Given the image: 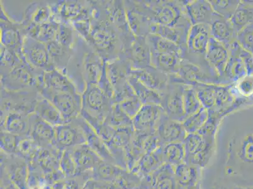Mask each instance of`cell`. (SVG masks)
Segmentation results:
<instances>
[{"label": "cell", "instance_id": "1", "mask_svg": "<svg viewBox=\"0 0 253 189\" xmlns=\"http://www.w3.org/2000/svg\"><path fill=\"white\" fill-rule=\"evenodd\" d=\"M91 29L86 43L105 62L119 58L123 52L121 35L109 21L104 1H96L90 9Z\"/></svg>", "mask_w": 253, "mask_h": 189}, {"label": "cell", "instance_id": "2", "mask_svg": "<svg viewBox=\"0 0 253 189\" xmlns=\"http://www.w3.org/2000/svg\"><path fill=\"white\" fill-rule=\"evenodd\" d=\"M152 24L172 27L190 28L186 15L185 1H143Z\"/></svg>", "mask_w": 253, "mask_h": 189}, {"label": "cell", "instance_id": "3", "mask_svg": "<svg viewBox=\"0 0 253 189\" xmlns=\"http://www.w3.org/2000/svg\"><path fill=\"white\" fill-rule=\"evenodd\" d=\"M81 116L94 128L105 121L114 103L98 85H88L82 94Z\"/></svg>", "mask_w": 253, "mask_h": 189}, {"label": "cell", "instance_id": "4", "mask_svg": "<svg viewBox=\"0 0 253 189\" xmlns=\"http://www.w3.org/2000/svg\"><path fill=\"white\" fill-rule=\"evenodd\" d=\"M215 138L204 137L199 133L188 134L183 142L185 150L184 162L203 169L213 155Z\"/></svg>", "mask_w": 253, "mask_h": 189}, {"label": "cell", "instance_id": "5", "mask_svg": "<svg viewBox=\"0 0 253 189\" xmlns=\"http://www.w3.org/2000/svg\"><path fill=\"white\" fill-rule=\"evenodd\" d=\"M38 92L42 97L47 99L56 107L66 123H70L81 114L82 94L55 92L44 87L40 88Z\"/></svg>", "mask_w": 253, "mask_h": 189}, {"label": "cell", "instance_id": "6", "mask_svg": "<svg viewBox=\"0 0 253 189\" xmlns=\"http://www.w3.org/2000/svg\"><path fill=\"white\" fill-rule=\"evenodd\" d=\"M39 94L36 91H8L1 88V113L34 112Z\"/></svg>", "mask_w": 253, "mask_h": 189}, {"label": "cell", "instance_id": "7", "mask_svg": "<svg viewBox=\"0 0 253 189\" xmlns=\"http://www.w3.org/2000/svg\"><path fill=\"white\" fill-rule=\"evenodd\" d=\"M23 56L32 68L43 71H49L55 68L46 44L25 36L22 48Z\"/></svg>", "mask_w": 253, "mask_h": 189}, {"label": "cell", "instance_id": "8", "mask_svg": "<svg viewBox=\"0 0 253 189\" xmlns=\"http://www.w3.org/2000/svg\"><path fill=\"white\" fill-rule=\"evenodd\" d=\"M186 85L169 82L165 91L162 94L161 106L166 115L174 121L182 122L185 119L183 109V94Z\"/></svg>", "mask_w": 253, "mask_h": 189}, {"label": "cell", "instance_id": "9", "mask_svg": "<svg viewBox=\"0 0 253 189\" xmlns=\"http://www.w3.org/2000/svg\"><path fill=\"white\" fill-rule=\"evenodd\" d=\"M1 45L13 50L20 56H23L22 48L24 35L20 23L10 19L1 4Z\"/></svg>", "mask_w": 253, "mask_h": 189}, {"label": "cell", "instance_id": "10", "mask_svg": "<svg viewBox=\"0 0 253 189\" xmlns=\"http://www.w3.org/2000/svg\"><path fill=\"white\" fill-rule=\"evenodd\" d=\"M128 26L135 37H146L150 34L152 22L147 15L142 1H124Z\"/></svg>", "mask_w": 253, "mask_h": 189}, {"label": "cell", "instance_id": "11", "mask_svg": "<svg viewBox=\"0 0 253 189\" xmlns=\"http://www.w3.org/2000/svg\"><path fill=\"white\" fill-rule=\"evenodd\" d=\"M105 62L85 41L84 54L81 63V75L84 89L88 85H98Z\"/></svg>", "mask_w": 253, "mask_h": 189}, {"label": "cell", "instance_id": "12", "mask_svg": "<svg viewBox=\"0 0 253 189\" xmlns=\"http://www.w3.org/2000/svg\"><path fill=\"white\" fill-rule=\"evenodd\" d=\"M55 145L59 150H66L78 145L86 143L84 131L75 119L70 123L54 127Z\"/></svg>", "mask_w": 253, "mask_h": 189}, {"label": "cell", "instance_id": "13", "mask_svg": "<svg viewBox=\"0 0 253 189\" xmlns=\"http://www.w3.org/2000/svg\"><path fill=\"white\" fill-rule=\"evenodd\" d=\"M241 48L237 41L228 47L229 59L224 74L219 78L220 85H235L247 76L245 64L240 56Z\"/></svg>", "mask_w": 253, "mask_h": 189}, {"label": "cell", "instance_id": "14", "mask_svg": "<svg viewBox=\"0 0 253 189\" xmlns=\"http://www.w3.org/2000/svg\"><path fill=\"white\" fill-rule=\"evenodd\" d=\"M121 58L127 60L132 69H142L151 66V52L146 37H135Z\"/></svg>", "mask_w": 253, "mask_h": 189}, {"label": "cell", "instance_id": "15", "mask_svg": "<svg viewBox=\"0 0 253 189\" xmlns=\"http://www.w3.org/2000/svg\"><path fill=\"white\" fill-rule=\"evenodd\" d=\"M29 137L39 146L56 148L54 127L43 121L36 113L29 115Z\"/></svg>", "mask_w": 253, "mask_h": 189}, {"label": "cell", "instance_id": "16", "mask_svg": "<svg viewBox=\"0 0 253 189\" xmlns=\"http://www.w3.org/2000/svg\"><path fill=\"white\" fill-rule=\"evenodd\" d=\"M156 133L163 146L171 142H183L188 135L182 123L170 119L165 113L156 126Z\"/></svg>", "mask_w": 253, "mask_h": 189}, {"label": "cell", "instance_id": "17", "mask_svg": "<svg viewBox=\"0 0 253 189\" xmlns=\"http://www.w3.org/2000/svg\"><path fill=\"white\" fill-rule=\"evenodd\" d=\"M130 75L134 76L142 84L161 94L169 84V75L152 66L137 70L132 69Z\"/></svg>", "mask_w": 253, "mask_h": 189}, {"label": "cell", "instance_id": "18", "mask_svg": "<svg viewBox=\"0 0 253 189\" xmlns=\"http://www.w3.org/2000/svg\"><path fill=\"white\" fill-rule=\"evenodd\" d=\"M164 113L163 108L160 105H142L136 116L132 119L134 130L138 132H143L156 130L159 121Z\"/></svg>", "mask_w": 253, "mask_h": 189}, {"label": "cell", "instance_id": "19", "mask_svg": "<svg viewBox=\"0 0 253 189\" xmlns=\"http://www.w3.org/2000/svg\"><path fill=\"white\" fill-rule=\"evenodd\" d=\"M185 8L186 15L192 25H210L215 14L210 2L206 0L185 1Z\"/></svg>", "mask_w": 253, "mask_h": 189}, {"label": "cell", "instance_id": "20", "mask_svg": "<svg viewBox=\"0 0 253 189\" xmlns=\"http://www.w3.org/2000/svg\"><path fill=\"white\" fill-rule=\"evenodd\" d=\"M75 121L81 127L85 137H86V143L89 145L93 151L97 153L101 158L111 163L112 164L117 165L116 160L111 155L109 149L105 144L104 142L99 137L93 127L85 120L81 115Z\"/></svg>", "mask_w": 253, "mask_h": 189}, {"label": "cell", "instance_id": "21", "mask_svg": "<svg viewBox=\"0 0 253 189\" xmlns=\"http://www.w3.org/2000/svg\"><path fill=\"white\" fill-rule=\"evenodd\" d=\"M87 1H58L49 3L53 17L56 21L70 24L84 10Z\"/></svg>", "mask_w": 253, "mask_h": 189}, {"label": "cell", "instance_id": "22", "mask_svg": "<svg viewBox=\"0 0 253 189\" xmlns=\"http://www.w3.org/2000/svg\"><path fill=\"white\" fill-rule=\"evenodd\" d=\"M106 72L115 92L121 90L130 75L132 66L127 60L119 57L112 61L105 62Z\"/></svg>", "mask_w": 253, "mask_h": 189}, {"label": "cell", "instance_id": "23", "mask_svg": "<svg viewBox=\"0 0 253 189\" xmlns=\"http://www.w3.org/2000/svg\"><path fill=\"white\" fill-rule=\"evenodd\" d=\"M206 58L209 65L215 71L218 77H221L229 61V49L222 43L211 37Z\"/></svg>", "mask_w": 253, "mask_h": 189}, {"label": "cell", "instance_id": "24", "mask_svg": "<svg viewBox=\"0 0 253 189\" xmlns=\"http://www.w3.org/2000/svg\"><path fill=\"white\" fill-rule=\"evenodd\" d=\"M29 115L17 112L1 113V131L20 137H29Z\"/></svg>", "mask_w": 253, "mask_h": 189}, {"label": "cell", "instance_id": "25", "mask_svg": "<svg viewBox=\"0 0 253 189\" xmlns=\"http://www.w3.org/2000/svg\"><path fill=\"white\" fill-rule=\"evenodd\" d=\"M68 149L77 166V172L94 169L102 161V158L87 143L78 145Z\"/></svg>", "mask_w": 253, "mask_h": 189}, {"label": "cell", "instance_id": "26", "mask_svg": "<svg viewBox=\"0 0 253 189\" xmlns=\"http://www.w3.org/2000/svg\"><path fill=\"white\" fill-rule=\"evenodd\" d=\"M211 26V36L228 49L237 41L238 33L229 20L215 13Z\"/></svg>", "mask_w": 253, "mask_h": 189}, {"label": "cell", "instance_id": "27", "mask_svg": "<svg viewBox=\"0 0 253 189\" xmlns=\"http://www.w3.org/2000/svg\"><path fill=\"white\" fill-rule=\"evenodd\" d=\"M43 84L44 87L53 91L74 94H80L71 78L57 69L45 71Z\"/></svg>", "mask_w": 253, "mask_h": 189}, {"label": "cell", "instance_id": "28", "mask_svg": "<svg viewBox=\"0 0 253 189\" xmlns=\"http://www.w3.org/2000/svg\"><path fill=\"white\" fill-rule=\"evenodd\" d=\"M52 18L49 3L35 1L27 6L20 24L22 26L29 24L42 25L49 22Z\"/></svg>", "mask_w": 253, "mask_h": 189}, {"label": "cell", "instance_id": "29", "mask_svg": "<svg viewBox=\"0 0 253 189\" xmlns=\"http://www.w3.org/2000/svg\"><path fill=\"white\" fill-rule=\"evenodd\" d=\"M163 146L158 147L150 153L144 154L131 172L142 179L162 167L165 163L163 158Z\"/></svg>", "mask_w": 253, "mask_h": 189}, {"label": "cell", "instance_id": "30", "mask_svg": "<svg viewBox=\"0 0 253 189\" xmlns=\"http://www.w3.org/2000/svg\"><path fill=\"white\" fill-rule=\"evenodd\" d=\"M146 177L155 189H185L177 182L174 167L169 163H165Z\"/></svg>", "mask_w": 253, "mask_h": 189}, {"label": "cell", "instance_id": "31", "mask_svg": "<svg viewBox=\"0 0 253 189\" xmlns=\"http://www.w3.org/2000/svg\"><path fill=\"white\" fill-rule=\"evenodd\" d=\"M190 29L152 24L149 32L150 34H155L176 44L183 50L184 56H185L186 51V41H187L188 34Z\"/></svg>", "mask_w": 253, "mask_h": 189}, {"label": "cell", "instance_id": "32", "mask_svg": "<svg viewBox=\"0 0 253 189\" xmlns=\"http://www.w3.org/2000/svg\"><path fill=\"white\" fill-rule=\"evenodd\" d=\"M46 45L55 68L67 75L69 63L74 55V48L66 47L56 41H52Z\"/></svg>", "mask_w": 253, "mask_h": 189}, {"label": "cell", "instance_id": "33", "mask_svg": "<svg viewBox=\"0 0 253 189\" xmlns=\"http://www.w3.org/2000/svg\"><path fill=\"white\" fill-rule=\"evenodd\" d=\"M34 113L54 127L67 123L56 107L40 94L37 101Z\"/></svg>", "mask_w": 253, "mask_h": 189}, {"label": "cell", "instance_id": "34", "mask_svg": "<svg viewBox=\"0 0 253 189\" xmlns=\"http://www.w3.org/2000/svg\"><path fill=\"white\" fill-rule=\"evenodd\" d=\"M177 182L182 188L196 185L201 181L202 168L185 162L174 167Z\"/></svg>", "mask_w": 253, "mask_h": 189}, {"label": "cell", "instance_id": "35", "mask_svg": "<svg viewBox=\"0 0 253 189\" xmlns=\"http://www.w3.org/2000/svg\"><path fill=\"white\" fill-rule=\"evenodd\" d=\"M232 85H216L215 103L212 109L219 113L222 117L231 114V107L235 102L236 97L232 93Z\"/></svg>", "mask_w": 253, "mask_h": 189}, {"label": "cell", "instance_id": "36", "mask_svg": "<svg viewBox=\"0 0 253 189\" xmlns=\"http://www.w3.org/2000/svg\"><path fill=\"white\" fill-rule=\"evenodd\" d=\"M181 59L176 55L151 52V66L169 75L178 73Z\"/></svg>", "mask_w": 253, "mask_h": 189}, {"label": "cell", "instance_id": "37", "mask_svg": "<svg viewBox=\"0 0 253 189\" xmlns=\"http://www.w3.org/2000/svg\"><path fill=\"white\" fill-rule=\"evenodd\" d=\"M229 20L238 34L248 25L253 24V4L250 1H240Z\"/></svg>", "mask_w": 253, "mask_h": 189}, {"label": "cell", "instance_id": "38", "mask_svg": "<svg viewBox=\"0 0 253 189\" xmlns=\"http://www.w3.org/2000/svg\"><path fill=\"white\" fill-rule=\"evenodd\" d=\"M128 82L142 104H162V94L158 92L147 87L134 76L130 75L128 78Z\"/></svg>", "mask_w": 253, "mask_h": 189}, {"label": "cell", "instance_id": "39", "mask_svg": "<svg viewBox=\"0 0 253 189\" xmlns=\"http://www.w3.org/2000/svg\"><path fill=\"white\" fill-rule=\"evenodd\" d=\"M146 41L150 47L151 52L176 55L183 59V50L171 41L153 34H149L146 36Z\"/></svg>", "mask_w": 253, "mask_h": 189}, {"label": "cell", "instance_id": "40", "mask_svg": "<svg viewBox=\"0 0 253 189\" xmlns=\"http://www.w3.org/2000/svg\"><path fill=\"white\" fill-rule=\"evenodd\" d=\"M163 154L165 163L176 167L184 162L185 150L183 142H171L163 146Z\"/></svg>", "mask_w": 253, "mask_h": 189}, {"label": "cell", "instance_id": "41", "mask_svg": "<svg viewBox=\"0 0 253 189\" xmlns=\"http://www.w3.org/2000/svg\"><path fill=\"white\" fill-rule=\"evenodd\" d=\"M105 123L114 129L133 127L132 119L124 112L117 103L113 105Z\"/></svg>", "mask_w": 253, "mask_h": 189}, {"label": "cell", "instance_id": "42", "mask_svg": "<svg viewBox=\"0 0 253 189\" xmlns=\"http://www.w3.org/2000/svg\"><path fill=\"white\" fill-rule=\"evenodd\" d=\"M217 85L198 84L194 86L198 98L202 107L208 110L212 109L215 103V87Z\"/></svg>", "mask_w": 253, "mask_h": 189}, {"label": "cell", "instance_id": "43", "mask_svg": "<svg viewBox=\"0 0 253 189\" xmlns=\"http://www.w3.org/2000/svg\"><path fill=\"white\" fill-rule=\"evenodd\" d=\"M209 118V110L202 107L195 114L186 117L182 122L184 128L187 134L199 132Z\"/></svg>", "mask_w": 253, "mask_h": 189}, {"label": "cell", "instance_id": "44", "mask_svg": "<svg viewBox=\"0 0 253 189\" xmlns=\"http://www.w3.org/2000/svg\"><path fill=\"white\" fill-rule=\"evenodd\" d=\"M183 109L186 117L195 114L202 107L194 87L185 85L183 94Z\"/></svg>", "mask_w": 253, "mask_h": 189}, {"label": "cell", "instance_id": "45", "mask_svg": "<svg viewBox=\"0 0 253 189\" xmlns=\"http://www.w3.org/2000/svg\"><path fill=\"white\" fill-rule=\"evenodd\" d=\"M124 169V168L112 164L111 163H104L102 161L94 168V175L96 179L103 180V181L116 182Z\"/></svg>", "mask_w": 253, "mask_h": 189}, {"label": "cell", "instance_id": "46", "mask_svg": "<svg viewBox=\"0 0 253 189\" xmlns=\"http://www.w3.org/2000/svg\"><path fill=\"white\" fill-rule=\"evenodd\" d=\"M216 13L230 20L238 8V0H210L209 1Z\"/></svg>", "mask_w": 253, "mask_h": 189}, {"label": "cell", "instance_id": "47", "mask_svg": "<svg viewBox=\"0 0 253 189\" xmlns=\"http://www.w3.org/2000/svg\"><path fill=\"white\" fill-rule=\"evenodd\" d=\"M75 31V30L71 25L59 22L55 41L66 47L74 48L77 41Z\"/></svg>", "mask_w": 253, "mask_h": 189}, {"label": "cell", "instance_id": "48", "mask_svg": "<svg viewBox=\"0 0 253 189\" xmlns=\"http://www.w3.org/2000/svg\"><path fill=\"white\" fill-rule=\"evenodd\" d=\"M13 163L8 167L11 180L18 188L24 189L25 184L27 183V166L22 160L13 161Z\"/></svg>", "mask_w": 253, "mask_h": 189}, {"label": "cell", "instance_id": "49", "mask_svg": "<svg viewBox=\"0 0 253 189\" xmlns=\"http://www.w3.org/2000/svg\"><path fill=\"white\" fill-rule=\"evenodd\" d=\"M58 26L59 22L54 17L49 22L39 25L35 39L45 44L55 41Z\"/></svg>", "mask_w": 253, "mask_h": 189}, {"label": "cell", "instance_id": "50", "mask_svg": "<svg viewBox=\"0 0 253 189\" xmlns=\"http://www.w3.org/2000/svg\"><path fill=\"white\" fill-rule=\"evenodd\" d=\"M22 137L7 131H1V148L8 154H17L18 147Z\"/></svg>", "mask_w": 253, "mask_h": 189}, {"label": "cell", "instance_id": "51", "mask_svg": "<svg viewBox=\"0 0 253 189\" xmlns=\"http://www.w3.org/2000/svg\"><path fill=\"white\" fill-rule=\"evenodd\" d=\"M239 158L244 163H253V133L248 134L241 140L238 151Z\"/></svg>", "mask_w": 253, "mask_h": 189}, {"label": "cell", "instance_id": "52", "mask_svg": "<svg viewBox=\"0 0 253 189\" xmlns=\"http://www.w3.org/2000/svg\"><path fill=\"white\" fill-rule=\"evenodd\" d=\"M117 104H119L120 107L124 110V112L132 119L136 116L138 112L139 111L142 106L143 105L136 94L124 99V100L119 103H117Z\"/></svg>", "mask_w": 253, "mask_h": 189}, {"label": "cell", "instance_id": "53", "mask_svg": "<svg viewBox=\"0 0 253 189\" xmlns=\"http://www.w3.org/2000/svg\"><path fill=\"white\" fill-rule=\"evenodd\" d=\"M237 41L243 49L253 54V24L248 25L239 32Z\"/></svg>", "mask_w": 253, "mask_h": 189}, {"label": "cell", "instance_id": "54", "mask_svg": "<svg viewBox=\"0 0 253 189\" xmlns=\"http://www.w3.org/2000/svg\"><path fill=\"white\" fill-rule=\"evenodd\" d=\"M60 168L62 173L67 177L74 176L77 173V166L68 149L63 151L60 163Z\"/></svg>", "mask_w": 253, "mask_h": 189}, {"label": "cell", "instance_id": "55", "mask_svg": "<svg viewBox=\"0 0 253 189\" xmlns=\"http://www.w3.org/2000/svg\"><path fill=\"white\" fill-rule=\"evenodd\" d=\"M240 56L245 64L248 76H253V54L241 48Z\"/></svg>", "mask_w": 253, "mask_h": 189}, {"label": "cell", "instance_id": "56", "mask_svg": "<svg viewBox=\"0 0 253 189\" xmlns=\"http://www.w3.org/2000/svg\"><path fill=\"white\" fill-rule=\"evenodd\" d=\"M135 189H155L151 185V182L147 177L142 179L141 184Z\"/></svg>", "mask_w": 253, "mask_h": 189}, {"label": "cell", "instance_id": "57", "mask_svg": "<svg viewBox=\"0 0 253 189\" xmlns=\"http://www.w3.org/2000/svg\"><path fill=\"white\" fill-rule=\"evenodd\" d=\"M4 189H20L16 185L15 183H13V182H11L9 185L6 187V188Z\"/></svg>", "mask_w": 253, "mask_h": 189}, {"label": "cell", "instance_id": "58", "mask_svg": "<svg viewBox=\"0 0 253 189\" xmlns=\"http://www.w3.org/2000/svg\"><path fill=\"white\" fill-rule=\"evenodd\" d=\"M186 189H203L202 188L201 182H199V183L196 184V185L188 187V188H186Z\"/></svg>", "mask_w": 253, "mask_h": 189}, {"label": "cell", "instance_id": "59", "mask_svg": "<svg viewBox=\"0 0 253 189\" xmlns=\"http://www.w3.org/2000/svg\"><path fill=\"white\" fill-rule=\"evenodd\" d=\"M219 189H246V188H239V187H232V188H222Z\"/></svg>", "mask_w": 253, "mask_h": 189}, {"label": "cell", "instance_id": "60", "mask_svg": "<svg viewBox=\"0 0 253 189\" xmlns=\"http://www.w3.org/2000/svg\"><path fill=\"white\" fill-rule=\"evenodd\" d=\"M207 189H219L217 187H213V188H210Z\"/></svg>", "mask_w": 253, "mask_h": 189}, {"label": "cell", "instance_id": "61", "mask_svg": "<svg viewBox=\"0 0 253 189\" xmlns=\"http://www.w3.org/2000/svg\"><path fill=\"white\" fill-rule=\"evenodd\" d=\"M246 189H253V187H252V188H246Z\"/></svg>", "mask_w": 253, "mask_h": 189}, {"label": "cell", "instance_id": "62", "mask_svg": "<svg viewBox=\"0 0 253 189\" xmlns=\"http://www.w3.org/2000/svg\"><path fill=\"white\" fill-rule=\"evenodd\" d=\"M250 3L253 4V1H250Z\"/></svg>", "mask_w": 253, "mask_h": 189}]
</instances>
